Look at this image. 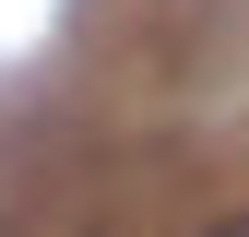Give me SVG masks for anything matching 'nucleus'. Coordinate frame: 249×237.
Segmentation results:
<instances>
[{
	"mask_svg": "<svg viewBox=\"0 0 249 237\" xmlns=\"http://www.w3.org/2000/svg\"><path fill=\"white\" fill-rule=\"evenodd\" d=\"M202 237H249V214H213V225H202Z\"/></svg>",
	"mask_w": 249,
	"mask_h": 237,
	"instance_id": "1",
	"label": "nucleus"
}]
</instances>
